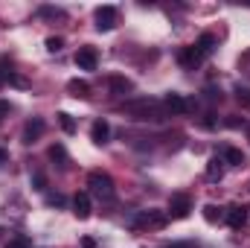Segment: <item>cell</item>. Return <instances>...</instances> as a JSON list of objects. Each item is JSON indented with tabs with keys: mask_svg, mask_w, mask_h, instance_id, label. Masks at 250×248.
I'll use <instances>...</instances> for the list:
<instances>
[{
	"mask_svg": "<svg viewBox=\"0 0 250 248\" xmlns=\"http://www.w3.org/2000/svg\"><path fill=\"white\" fill-rule=\"evenodd\" d=\"M6 161H9V152H6V149H0V167H3Z\"/></svg>",
	"mask_w": 250,
	"mask_h": 248,
	"instance_id": "cell-29",
	"label": "cell"
},
{
	"mask_svg": "<svg viewBox=\"0 0 250 248\" xmlns=\"http://www.w3.org/2000/svg\"><path fill=\"white\" fill-rule=\"evenodd\" d=\"M73 213H76V219H87V216H90V196H87V193H76V198H73Z\"/></svg>",
	"mask_w": 250,
	"mask_h": 248,
	"instance_id": "cell-11",
	"label": "cell"
},
{
	"mask_svg": "<svg viewBox=\"0 0 250 248\" xmlns=\"http://www.w3.org/2000/svg\"><path fill=\"white\" fill-rule=\"evenodd\" d=\"M248 207L245 204H233V207H227V216H224V222L233 228V231H242L245 225H248Z\"/></svg>",
	"mask_w": 250,
	"mask_h": 248,
	"instance_id": "cell-6",
	"label": "cell"
},
{
	"mask_svg": "<svg viewBox=\"0 0 250 248\" xmlns=\"http://www.w3.org/2000/svg\"><path fill=\"white\" fill-rule=\"evenodd\" d=\"M166 213H169L172 219H187L189 213H192V198H189L187 193H172Z\"/></svg>",
	"mask_w": 250,
	"mask_h": 248,
	"instance_id": "cell-3",
	"label": "cell"
},
{
	"mask_svg": "<svg viewBox=\"0 0 250 248\" xmlns=\"http://www.w3.org/2000/svg\"><path fill=\"white\" fill-rule=\"evenodd\" d=\"M192 47H195V50L207 59V56H212V53H215V35H212V32H204V35H201Z\"/></svg>",
	"mask_w": 250,
	"mask_h": 248,
	"instance_id": "cell-12",
	"label": "cell"
},
{
	"mask_svg": "<svg viewBox=\"0 0 250 248\" xmlns=\"http://www.w3.org/2000/svg\"><path fill=\"white\" fill-rule=\"evenodd\" d=\"M3 82H6V70H0V85H3Z\"/></svg>",
	"mask_w": 250,
	"mask_h": 248,
	"instance_id": "cell-30",
	"label": "cell"
},
{
	"mask_svg": "<svg viewBox=\"0 0 250 248\" xmlns=\"http://www.w3.org/2000/svg\"><path fill=\"white\" fill-rule=\"evenodd\" d=\"M218 158L227 161V164H233V167H242V164H245V155H242V149H236V146H224Z\"/></svg>",
	"mask_w": 250,
	"mask_h": 248,
	"instance_id": "cell-15",
	"label": "cell"
},
{
	"mask_svg": "<svg viewBox=\"0 0 250 248\" xmlns=\"http://www.w3.org/2000/svg\"><path fill=\"white\" fill-rule=\"evenodd\" d=\"M47 155H50V161H56V164H59V167H67V152H64V146L62 143H56V146H50V149H47Z\"/></svg>",
	"mask_w": 250,
	"mask_h": 248,
	"instance_id": "cell-19",
	"label": "cell"
},
{
	"mask_svg": "<svg viewBox=\"0 0 250 248\" xmlns=\"http://www.w3.org/2000/svg\"><path fill=\"white\" fill-rule=\"evenodd\" d=\"M41 134H44V120L35 117V120H29V123L23 125V137H21V140H23V143H35Z\"/></svg>",
	"mask_w": 250,
	"mask_h": 248,
	"instance_id": "cell-10",
	"label": "cell"
},
{
	"mask_svg": "<svg viewBox=\"0 0 250 248\" xmlns=\"http://www.w3.org/2000/svg\"><path fill=\"white\" fill-rule=\"evenodd\" d=\"M32 187L35 190H47V175L44 173H32Z\"/></svg>",
	"mask_w": 250,
	"mask_h": 248,
	"instance_id": "cell-22",
	"label": "cell"
},
{
	"mask_svg": "<svg viewBox=\"0 0 250 248\" xmlns=\"http://www.w3.org/2000/svg\"><path fill=\"white\" fill-rule=\"evenodd\" d=\"M224 216H227V210H224V207H218V204H204V219H207L209 225L221 222Z\"/></svg>",
	"mask_w": 250,
	"mask_h": 248,
	"instance_id": "cell-17",
	"label": "cell"
},
{
	"mask_svg": "<svg viewBox=\"0 0 250 248\" xmlns=\"http://www.w3.org/2000/svg\"><path fill=\"white\" fill-rule=\"evenodd\" d=\"M62 47H64V38H62V35H50V38H47V50H50V53H59Z\"/></svg>",
	"mask_w": 250,
	"mask_h": 248,
	"instance_id": "cell-21",
	"label": "cell"
},
{
	"mask_svg": "<svg viewBox=\"0 0 250 248\" xmlns=\"http://www.w3.org/2000/svg\"><path fill=\"white\" fill-rule=\"evenodd\" d=\"M47 204H50V207H62L64 196H59V193H56V196H47Z\"/></svg>",
	"mask_w": 250,
	"mask_h": 248,
	"instance_id": "cell-24",
	"label": "cell"
},
{
	"mask_svg": "<svg viewBox=\"0 0 250 248\" xmlns=\"http://www.w3.org/2000/svg\"><path fill=\"white\" fill-rule=\"evenodd\" d=\"M9 111H12V105H9V102H0V117H3V114H9Z\"/></svg>",
	"mask_w": 250,
	"mask_h": 248,
	"instance_id": "cell-28",
	"label": "cell"
},
{
	"mask_svg": "<svg viewBox=\"0 0 250 248\" xmlns=\"http://www.w3.org/2000/svg\"><path fill=\"white\" fill-rule=\"evenodd\" d=\"M221 175H224V161L215 155V158H209V164H207V178H209V181H221Z\"/></svg>",
	"mask_w": 250,
	"mask_h": 248,
	"instance_id": "cell-16",
	"label": "cell"
},
{
	"mask_svg": "<svg viewBox=\"0 0 250 248\" xmlns=\"http://www.w3.org/2000/svg\"><path fill=\"white\" fill-rule=\"evenodd\" d=\"M90 137H93V143H108V137H111V125L105 123V120H96V123L90 125Z\"/></svg>",
	"mask_w": 250,
	"mask_h": 248,
	"instance_id": "cell-13",
	"label": "cell"
},
{
	"mask_svg": "<svg viewBox=\"0 0 250 248\" xmlns=\"http://www.w3.org/2000/svg\"><path fill=\"white\" fill-rule=\"evenodd\" d=\"M87 187H90V193H93L96 198H102V201H111V198H114V181H111L108 173H90V175H87Z\"/></svg>",
	"mask_w": 250,
	"mask_h": 248,
	"instance_id": "cell-2",
	"label": "cell"
},
{
	"mask_svg": "<svg viewBox=\"0 0 250 248\" xmlns=\"http://www.w3.org/2000/svg\"><path fill=\"white\" fill-rule=\"evenodd\" d=\"M178 62H181V67H187V70H195L198 64L204 62V56H201L195 47H184V50L178 53Z\"/></svg>",
	"mask_w": 250,
	"mask_h": 248,
	"instance_id": "cell-9",
	"label": "cell"
},
{
	"mask_svg": "<svg viewBox=\"0 0 250 248\" xmlns=\"http://www.w3.org/2000/svg\"><path fill=\"white\" fill-rule=\"evenodd\" d=\"M189 108H192V102H187L181 94H166V99H163V111L166 114H187Z\"/></svg>",
	"mask_w": 250,
	"mask_h": 248,
	"instance_id": "cell-7",
	"label": "cell"
},
{
	"mask_svg": "<svg viewBox=\"0 0 250 248\" xmlns=\"http://www.w3.org/2000/svg\"><path fill=\"white\" fill-rule=\"evenodd\" d=\"M6 248H32V246H29L26 237H15V240H9V246Z\"/></svg>",
	"mask_w": 250,
	"mask_h": 248,
	"instance_id": "cell-23",
	"label": "cell"
},
{
	"mask_svg": "<svg viewBox=\"0 0 250 248\" xmlns=\"http://www.w3.org/2000/svg\"><path fill=\"white\" fill-rule=\"evenodd\" d=\"M67 91H70V97H76V99H87V97H90V85H87L84 79H70V82H67Z\"/></svg>",
	"mask_w": 250,
	"mask_h": 248,
	"instance_id": "cell-14",
	"label": "cell"
},
{
	"mask_svg": "<svg viewBox=\"0 0 250 248\" xmlns=\"http://www.w3.org/2000/svg\"><path fill=\"white\" fill-rule=\"evenodd\" d=\"M166 222H169V213H163V210H143L134 219L137 228H163Z\"/></svg>",
	"mask_w": 250,
	"mask_h": 248,
	"instance_id": "cell-4",
	"label": "cell"
},
{
	"mask_svg": "<svg viewBox=\"0 0 250 248\" xmlns=\"http://www.w3.org/2000/svg\"><path fill=\"white\" fill-rule=\"evenodd\" d=\"M117 26V9L114 6H99L96 9V29L99 32H111Z\"/></svg>",
	"mask_w": 250,
	"mask_h": 248,
	"instance_id": "cell-5",
	"label": "cell"
},
{
	"mask_svg": "<svg viewBox=\"0 0 250 248\" xmlns=\"http://www.w3.org/2000/svg\"><path fill=\"white\" fill-rule=\"evenodd\" d=\"M41 15H47V18H62V12H59V9H50V6L41 9Z\"/></svg>",
	"mask_w": 250,
	"mask_h": 248,
	"instance_id": "cell-25",
	"label": "cell"
},
{
	"mask_svg": "<svg viewBox=\"0 0 250 248\" xmlns=\"http://www.w3.org/2000/svg\"><path fill=\"white\" fill-rule=\"evenodd\" d=\"M239 102H242V105H248V108H250V91H239Z\"/></svg>",
	"mask_w": 250,
	"mask_h": 248,
	"instance_id": "cell-26",
	"label": "cell"
},
{
	"mask_svg": "<svg viewBox=\"0 0 250 248\" xmlns=\"http://www.w3.org/2000/svg\"><path fill=\"white\" fill-rule=\"evenodd\" d=\"M96 64H99V56H96L93 47H82L76 53V67L79 70H96Z\"/></svg>",
	"mask_w": 250,
	"mask_h": 248,
	"instance_id": "cell-8",
	"label": "cell"
},
{
	"mask_svg": "<svg viewBox=\"0 0 250 248\" xmlns=\"http://www.w3.org/2000/svg\"><path fill=\"white\" fill-rule=\"evenodd\" d=\"M82 248H96V240H93V237H84V240H82Z\"/></svg>",
	"mask_w": 250,
	"mask_h": 248,
	"instance_id": "cell-27",
	"label": "cell"
},
{
	"mask_svg": "<svg viewBox=\"0 0 250 248\" xmlns=\"http://www.w3.org/2000/svg\"><path fill=\"white\" fill-rule=\"evenodd\" d=\"M59 125H62L64 134H73V131H76V120H73L67 111H62V114H59Z\"/></svg>",
	"mask_w": 250,
	"mask_h": 248,
	"instance_id": "cell-20",
	"label": "cell"
},
{
	"mask_svg": "<svg viewBox=\"0 0 250 248\" xmlns=\"http://www.w3.org/2000/svg\"><path fill=\"white\" fill-rule=\"evenodd\" d=\"M108 85H111V91L114 94H128L134 85H131V79H125V76H111L108 79Z\"/></svg>",
	"mask_w": 250,
	"mask_h": 248,
	"instance_id": "cell-18",
	"label": "cell"
},
{
	"mask_svg": "<svg viewBox=\"0 0 250 248\" xmlns=\"http://www.w3.org/2000/svg\"><path fill=\"white\" fill-rule=\"evenodd\" d=\"M125 114L134 120H163L166 117L163 102H157V99H131V102H125Z\"/></svg>",
	"mask_w": 250,
	"mask_h": 248,
	"instance_id": "cell-1",
	"label": "cell"
}]
</instances>
